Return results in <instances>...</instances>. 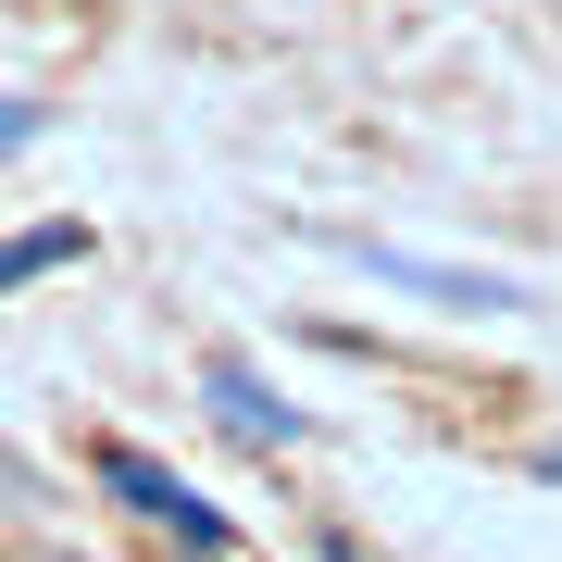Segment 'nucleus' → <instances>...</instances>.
<instances>
[{"mask_svg":"<svg viewBox=\"0 0 562 562\" xmlns=\"http://www.w3.org/2000/svg\"><path fill=\"white\" fill-rule=\"evenodd\" d=\"M88 475H101L113 501H125V513L150 525V538H176L188 562H225V550H238V525H225V513L201 501V487L176 475V462H150L138 438H101V450H88Z\"/></svg>","mask_w":562,"mask_h":562,"instance_id":"obj_1","label":"nucleus"},{"mask_svg":"<svg viewBox=\"0 0 562 562\" xmlns=\"http://www.w3.org/2000/svg\"><path fill=\"white\" fill-rule=\"evenodd\" d=\"M325 250H350L362 276H387V288H425V301H462V313H513L525 288L513 276H462V262H425V250H401V238H350V225H313Z\"/></svg>","mask_w":562,"mask_h":562,"instance_id":"obj_2","label":"nucleus"},{"mask_svg":"<svg viewBox=\"0 0 562 562\" xmlns=\"http://www.w3.org/2000/svg\"><path fill=\"white\" fill-rule=\"evenodd\" d=\"M201 401L225 413V438H250V450H301V438H313V413L276 401V375H262L250 350H213V362H201Z\"/></svg>","mask_w":562,"mask_h":562,"instance_id":"obj_3","label":"nucleus"},{"mask_svg":"<svg viewBox=\"0 0 562 562\" xmlns=\"http://www.w3.org/2000/svg\"><path fill=\"white\" fill-rule=\"evenodd\" d=\"M63 262H88V225H76V213L13 225V238H0V301H13V288H38V276H63Z\"/></svg>","mask_w":562,"mask_h":562,"instance_id":"obj_4","label":"nucleus"},{"mask_svg":"<svg viewBox=\"0 0 562 562\" xmlns=\"http://www.w3.org/2000/svg\"><path fill=\"white\" fill-rule=\"evenodd\" d=\"M38 138H50V101H0V162L38 150Z\"/></svg>","mask_w":562,"mask_h":562,"instance_id":"obj_5","label":"nucleus"},{"mask_svg":"<svg viewBox=\"0 0 562 562\" xmlns=\"http://www.w3.org/2000/svg\"><path fill=\"white\" fill-rule=\"evenodd\" d=\"M325 562H362V550H350V538H325Z\"/></svg>","mask_w":562,"mask_h":562,"instance_id":"obj_6","label":"nucleus"},{"mask_svg":"<svg viewBox=\"0 0 562 562\" xmlns=\"http://www.w3.org/2000/svg\"><path fill=\"white\" fill-rule=\"evenodd\" d=\"M538 475H562V450H550V462H538Z\"/></svg>","mask_w":562,"mask_h":562,"instance_id":"obj_7","label":"nucleus"}]
</instances>
